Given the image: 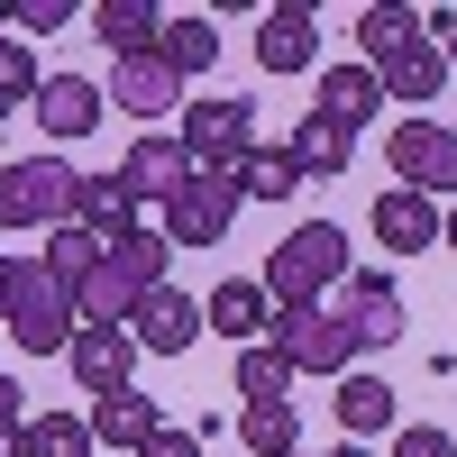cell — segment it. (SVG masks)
<instances>
[{"instance_id": "1", "label": "cell", "mask_w": 457, "mask_h": 457, "mask_svg": "<svg viewBox=\"0 0 457 457\" xmlns=\"http://www.w3.org/2000/svg\"><path fill=\"white\" fill-rule=\"evenodd\" d=\"M165 228H129V238H110V256L92 265V284H83V320L92 329H129L137 320V302L165 284Z\"/></svg>"}, {"instance_id": "2", "label": "cell", "mask_w": 457, "mask_h": 457, "mask_svg": "<svg viewBox=\"0 0 457 457\" xmlns=\"http://www.w3.org/2000/svg\"><path fill=\"white\" fill-rule=\"evenodd\" d=\"M329 284H348V238H338L329 220L293 228V238L265 256V293H275V312H320Z\"/></svg>"}, {"instance_id": "3", "label": "cell", "mask_w": 457, "mask_h": 457, "mask_svg": "<svg viewBox=\"0 0 457 457\" xmlns=\"http://www.w3.org/2000/svg\"><path fill=\"white\" fill-rule=\"evenodd\" d=\"M10 338L28 357H64L73 338H83V302H73V284L46 275V256L19 265V293H10Z\"/></svg>"}, {"instance_id": "4", "label": "cell", "mask_w": 457, "mask_h": 457, "mask_svg": "<svg viewBox=\"0 0 457 457\" xmlns=\"http://www.w3.org/2000/svg\"><path fill=\"white\" fill-rule=\"evenodd\" d=\"M73 193H83V174H73L64 156L0 165V228H64L73 220Z\"/></svg>"}, {"instance_id": "5", "label": "cell", "mask_w": 457, "mask_h": 457, "mask_svg": "<svg viewBox=\"0 0 457 457\" xmlns=\"http://www.w3.org/2000/svg\"><path fill=\"white\" fill-rule=\"evenodd\" d=\"M174 137L193 146V174H238V156L256 146V101L220 92V101H183Z\"/></svg>"}, {"instance_id": "6", "label": "cell", "mask_w": 457, "mask_h": 457, "mask_svg": "<svg viewBox=\"0 0 457 457\" xmlns=\"http://www.w3.org/2000/svg\"><path fill=\"white\" fill-rule=\"evenodd\" d=\"M265 348H275L293 375H357V338H348L338 312H275Z\"/></svg>"}, {"instance_id": "7", "label": "cell", "mask_w": 457, "mask_h": 457, "mask_svg": "<svg viewBox=\"0 0 457 457\" xmlns=\"http://www.w3.org/2000/svg\"><path fill=\"white\" fill-rule=\"evenodd\" d=\"M385 165H394V183L403 193H457V129H439V120H403L394 137H385Z\"/></svg>"}, {"instance_id": "8", "label": "cell", "mask_w": 457, "mask_h": 457, "mask_svg": "<svg viewBox=\"0 0 457 457\" xmlns=\"http://www.w3.org/2000/svg\"><path fill=\"white\" fill-rule=\"evenodd\" d=\"M101 92H110V110H129V120H146V129H156V120H183V73H174L165 55H120Z\"/></svg>"}, {"instance_id": "9", "label": "cell", "mask_w": 457, "mask_h": 457, "mask_svg": "<svg viewBox=\"0 0 457 457\" xmlns=\"http://www.w3.org/2000/svg\"><path fill=\"white\" fill-rule=\"evenodd\" d=\"M228 220H238V183H228V174H193V183L165 202V238H174V247H220Z\"/></svg>"}, {"instance_id": "10", "label": "cell", "mask_w": 457, "mask_h": 457, "mask_svg": "<svg viewBox=\"0 0 457 457\" xmlns=\"http://www.w3.org/2000/svg\"><path fill=\"white\" fill-rule=\"evenodd\" d=\"M338 320H348L357 357L366 348H394V338H403V293L385 275H357V265H348V284H338Z\"/></svg>"}, {"instance_id": "11", "label": "cell", "mask_w": 457, "mask_h": 457, "mask_svg": "<svg viewBox=\"0 0 457 457\" xmlns=\"http://www.w3.org/2000/svg\"><path fill=\"white\" fill-rule=\"evenodd\" d=\"M64 366H73V385H83L92 403H101V394H129V375H137V338H129V329H92V320H83V338L64 348Z\"/></svg>"}, {"instance_id": "12", "label": "cell", "mask_w": 457, "mask_h": 457, "mask_svg": "<svg viewBox=\"0 0 457 457\" xmlns=\"http://www.w3.org/2000/svg\"><path fill=\"white\" fill-rule=\"evenodd\" d=\"M120 183L137 202H174L183 183H193V146H183L174 129H146L137 146H129V165H120Z\"/></svg>"}, {"instance_id": "13", "label": "cell", "mask_w": 457, "mask_h": 457, "mask_svg": "<svg viewBox=\"0 0 457 457\" xmlns=\"http://www.w3.org/2000/svg\"><path fill=\"white\" fill-rule=\"evenodd\" d=\"M439 228H448V211L430 202V193H375V238H385V256H421V247H439Z\"/></svg>"}, {"instance_id": "14", "label": "cell", "mask_w": 457, "mask_h": 457, "mask_svg": "<svg viewBox=\"0 0 457 457\" xmlns=\"http://www.w3.org/2000/svg\"><path fill=\"white\" fill-rule=\"evenodd\" d=\"M129 338H137L146 357H183V348H193V338H202V302H183L174 284H156V293L137 302V320H129Z\"/></svg>"}, {"instance_id": "15", "label": "cell", "mask_w": 457, "mask_h": 457, "mask_svg": "<svg viewBox=\"0 0 457 457\" xmlns=\"http://www.w3.org/2000/svg\"><path fill=\"white\" fill-rule=\"evenodd\" d=\"M92 120H110V92L92 83V73H46L37 129H46V137H92Z\"/></svg>"}, {"instance_id": "16", "label": "cell", "mask_w": 457, "mask_h": 457, "mask_svg": "<svg viewBox=\"0 0 457 457\" xmlns=\"http://www.w3.org/2000/svg\"><path fill=\"white\" fill-rule=\"evenodd\" d=\"M202 320L228 338V348H256V338L275 329V293H265V284H247V275H228V284L202 302Z\"/></svg>"}, {"instance_id": "17", "label": "cell", "mask_w": 457, "mask_h": 457, "mask_svg": "<svg viewBox=\"0 0 457 457\" xmlns=\"http://www.w3.org/2000/svg\"><path fill=\"white\" fill-rule=\"evenodd\" d=\"M312 46H320L312 0H284V10H265V28H256V64H265V73H312Z\"/></svg>"}, {"instance_id": "18", "label": "cell", "mask_w": 457, "mask_h": 457, "mask_svg": "<svg viewBox=\"0 0 457 457\" xmlns=\"http://www.w3.org/2000/svg\"><path fill=\"white\" fill-rule=\"evenodd\" d=\"M320 120L329 129H366V120H385V83H375V64H329L320 73Z\"/></svg>"}, {"instance_id": "19", "label": "cell", "mask_w": 457, "mask_h": 457, "mask_svg": "<svg viewBox=\"0 0 457 457\" xmlns=\"http://www.w3.org/2000/svg\"><path fill=\"white\" fill-rule=\"evenodd\" d=\"M92 37L110 46V64H120V55H156L165 46V10H156V0H101Z\"/></svg>"}, {"instance_id": "20", "label": "cell", "mask_w": 457, "mask_h": 457, "mask_svg": "<svg viewBox=\"0 0 457 457\" xmlns=\"http://www.w3.org/2000/svg\"><path fill=\"white\" fill-rule=\"evenodd\" d=\"M156 430H165V411L146 403L137 385H129V394H101V403H92V448H129V457H137V448L156 439Z\"/></svg>"}, {"instance_id": "21", "label": "cell", "mask_w": 457, "mask_h": 457, "mask_svg": "<svg viewBox=\"0 0 457 457\" xmlns=\"http://www.w3.org/2000/svg\"><path fill=\"white\" fill-rule=\"evenodd\" d=\"M348 129H329L320 120V110H302V120H293V137H284V156H293V174L302 183H329V174H348Z\"/></svg>"}, {"instance_id": "22", "label": "cell", "mask_w": 457, "mask_h": 457, "mask_svg": "<svg viewBox=\"0 0 457 457\" xmlns=\"http://www.w3.org/2000/svg\"><path fill=\"white\" fill-rule=\"evenodd\" d=\"M73 220L92 228V238H129L137 228V193L120 174H83V193H73Z\"/></svg>"}, {"instance_id": "23", "label": "cell", "mask_w": 457, "mask_h": 457, "mask_svg": "<svg viewBox=\"0 0 457 457\" xmlns=\"http://www.w3.org/2000/svg\"><path fill=\"white\" fill-rule=\"evenodd\" d=\"M375 83H385V101H403V110H421V101H439V83H448V55L430 46V37H421V46H403L385 73H375Z\"/></svg>"}, {"instance_id": "24", "label": "cell", "mask_w": 457, "mask_h": 457, "mask_svg": "<svg viewBox=\"0 0 457 457\" xmlns=\"http://www.w3.org/2000/svg\"><path fill=\"white\" fill-rule=\"evenodd\" d=\"M394 385L385 375H338V430L348 439H375V430H394Z\"/></svg>"}, {"instance_id": "25", "label": "cell", "mask_w": 457, "mask_h": 457, "mask_svg": "<svg viewBox=\"0 0 457 457\" xmlns=\"http://www.w3.org/2000/svg\"><path fill=\"white\" fill-rule=\"evenodd\" d=\"M357 46H366L375 73H385L403 46H421V10H403V0H375V10H357Z\"/></svg>"}, {"instance_id": "26", "label": "cell", "mask_w": 457, "mask_h": 457, "mask_svg": "<svg viewBox=\"0 0 457 457\" xmlns=\"http://www.w3.org/2000/svg\"><path fill=\"white\" fill-rule=\"evenodd\" d=\"M110 256V238H92L83 220H64V228H46V275L55 284H73V302H83V284H92V265Z\"/></svg>"}, {"instance_id": "27", "label": "cell", "mask_w": 457, "mask_h": 457, "mask_svg": "<svg viewBox=\"0 0 457 457\" xmlns=\"http://www.w3.org/2000/svg\"><path fill=\"white\" fill-rule=\"evenodd\" d=\"M238 439L256 457H302V421H293V403H247L238 411Z\"/></svg>"}, {"instance_id": "28", "label": "cell", "mask_w": 457, "mask_h": 457, "mask_svg": "<svg viewBox=\"0 0 457 457\" xmlns=\"http://www.w3.org/2000/svg\"><path fill=\"white\" fill-rule=\"evenodd\" d=\"M28 457H101L92 448V411H37L28 421Z\"/></svg>"}, {"instance_id": "29", "label": "cell", "mask_w": 457, "mask_h": 457, "mask_svg": "<svg viewBox=\"0 0 457 457\" xmlns=\"http://www.w3.org/2000/svg\"><path fill=\"white\" fill-rule=\"evenodd\" d=\"M228 183H238L247 202H284V193H293L302 174H293V156H284V146H247V156H238V174H228Z\"/></svg>"}, {"instance_id": "30", "label": "cell", "mask_w": 457, "mask_h": 457, "mask_svg": "<svg viewBox=\"0 0 457 457\" xmlns=\"http://www.w3.org/2000/svg\"><path fill=\"white\" fill-rule=\"evenodd\" d=\"M284 394H293V366L265 348V338H256V348H238V403H284Z\"/></svg>"}, {"instance_id": "31", "label": "cell", "mask_w": 457, "mask_h": 457, "mask_svg": "<svg viewBox=\"0 0 457 457\" xmlns=\"http://www.w3.org/2000/svg\"><path fill=\"white\" fill-rule=\"evenodd\" d=\"M37 92H46V73H37L28 37H0V110H37Z\"/></svg>"}, {"instance_id": "32", "label": "cell", "mask_w": 457, "mask_h": 457, "mask_svg": "<svg viewBox=\"0 0 457 457\" xmlns=\"http://www.w3.org/2000/svg\"><path fill=\"white\" fill-rule=\"evenodd\" d=\"M156 55H165L174 73H202V64L220 55V28H211V19H165V46H156Z\"/></svg>"}, {"instance_id": "33", "label": "cell", "mask_w": 457, "mask_h": 457, "mask_svg": "<svg viewBox=\"0 0 457 457\" xmlns=\"http://www.w3.org/2000/svg\"><path fill=\"white\" fill-rule=\"evenodd\" d=\"M0 19H10L19 37H55V28L73 19V0H19V10H0Z\"/></svg>"}, {"instance_id": "34", "label": "cell", "mask_w": 457, "mask_h": 457, "mask_svg": "<svg viewBox=\"0 0 457 457\" xmlns=\"http://www.w3.org/2000/svg\"><path fill=\"white\" fill-rule=\"evenodd\" d=\"M394 457H457V439L430 430V421H403V430H394Z\"/></svg>"}, {"instance_id": "35", "label": "cell", "mask_w": 457, "mask_h": 457, "mask_svg": "<svg viewBox=\"0 0 457 457\" xmlns=\"http://www.w3.org/2000/svg\"><path fill=\"white\" fill-rule=\"evenodd\" d=\"M137 457H202V439H193V430H156Z\"/></svg>"}, {"instance_id": "36", "label": "cell", "mask_w": 457, "mask_h": 457, "mask_svg": "<svg viewBox=\"0 0 457 457\" xmlns=\"http://www.w3.org/2000/svg\"><path fill=\"white\" fill-rule=\"evenodd\" d=\"M19 403H28V394L10 385V375H0V430H28V421H37V411H19Z\"/></svg>"}, {"instance_id": "37", "label": "cell", "mask_w": 457, "mask_h": 457, "mask_svg": "<svg viewBox=\"0 0 457 457\" xmlns=\"http://www.w3.org/2000/svg\"><path fill=\"white\" fill-rule=\"evenodd\" d=\"M19 265H28V256H0V320H10V293H19Z\"/></svg>"}, {"instance_id": "38", "label": "cell", "mask_w": 457, "mask_h": 457, "mask_svg": "<svg viewBox=\"0 0 457 457\" xmlns=\"http://www.w3.org/2000/svg\"><path fill=\"white\" fill-rule=\"evenodd\" d=\"M0 457H28V430H0Z\"/></svg>"}, {"instance_id": "39", "label": "cell", "mask_w": 457, "mask_h": 457, "mask_svg": "<svg viewBox=\"0 0 457 457\" xmlns=\"http://www.w3.org/2000/svg\"><path fill=\"white\" fill-rule=\"evenodd\" d=\"M329 457H366V439H338V448H329Z\"/></svg>"}, {"instance_id": "40", "label": "cell", "mask_w": 457, "mask_h": 457, "mask_svg": "<svg viewBox=\"0 0 457 457\" xmlns=\"http://www.w3.org/2000/svg\"><path fill=\"white\" fill-rule=\"evenodd\" d=\"M439 238H448V247H457V202H448V228H439Z\"/></svg>"}, {"instance_id": "41", "label": "cell", "mask_w": 457, "mask_h": 457, "mask_svg": "<svg viewBox=\"0 0 457 457\" xmlns=\"http://www.w3.org/2000/svg\"><path fill=\"white\" fill-rule=\"evenodd\" d=\"M439 55H448V64H457V37H448V46H439Z\"/></svg>"}, {"instance_id": "42", "label": "cell", "mask_w": 457, "mask_h": 457, "mask_svg": "<svg viewBox=\"0 0 457 457\" xmlns=\"http://www.w3.org/2000/svg\"><path fill=\"white\" fill-rule=\"evenodd\" d=\"M0 238H10V228H0ZM0 256H10V247H0Z\"/></svg>"}, {"instance_id": "43", "label": "cell", "mask_w": 457, "mask_h": 457, "mask_svg": "<svg viewBox=\"0 0 457 457\" xmlns=\"http://www.w3.org/2000/svg\"><path fill=\"white\" fill-rule=\"evenodd\" d=\"M0 28H10V19H0Z\"/></svg>"}, {"instance_id": "44", "label": "cell", "mask_w": 457, "mask_h": 457, "mask_svg": "<svg viewBox=\"0 0 457 457\" xmlns=\"http://www.w3.org/2000/svg\"><path fill=\"white\" fill-rule=\"evenodd\" d=\"M0 338H10V329H0Z\"/></svg>"}]
</instances>
